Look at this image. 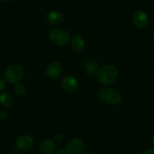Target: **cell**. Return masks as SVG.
Listing matches in <instances>:
<instances>
[{
    "mask_svg": "<svg viewBox=\"0 0 154 154\" xmlns=\"http://www.w3.org/2000/svg\"><path fill=\"white\" fill-rule=\"evenodd\" d=\"M97 79L103 85H110L113 83L118 77V69L114 65H104L99 68L96 74Z\"/></svg>",
    "mask_w": 154,
    "mask_h": 154,
    "instance_id": "1",
    "label": "cell"
},
{
    "mask_svg": "<svg viewBox=\"0 0 154 154\" xmlns=\"http://www.w3.org/2000/svg\"><path fill=\"white\" fill-rule=\"evenodd\" d=\"M24 74L23 68L19 64H11L4 71V78L5 82L11 85L20 82Z\"/></svg>",
    "mask_w": 154,
    "mask_h": 154,
    "instance_id": "2",
    "label": "cell"
},
{
    "mask_svg": "<svg viewBox=\"0 0 154 154\" xmlns=\"http://www.w3.org/2000/svg\"><path fill=\"white\" fill-rule=\"evenodd\" d=\"M99 98L107 104H118L122 101V94L117 90L111 88H103L99 91Z\"/></svg>",
    "mask_w": 154,
    "mask_h": 154,
    "instance_id": "3",
    "label": "cell"
},
{
    "mask_svg": "<svg viewBox=\"0 0 154 154\" xmlns=\"http://www.w3.org/2000/svg\"><path fill=\"white\" fill-rule=\"evenodd\" d=\"M50 41L57 46H65L70 41L69 32L61 28H54L48 33Z\"/></svg>",
    "mask_w": 154,
    "mask_h": 154,
    "instance_id": "4",
    "label": "cell"
},
{
    "mask_svg": "<svg viewBox=\"0 0 154 154\" xmlns=\"http://www.w3.org/2000/svg\"><path fill=\"white\" fill-rule=\"evenodd\" d=\"M63 72V66L61 63L56 60L51 61L46 67V74L50 79H57Z\"/></svg>",
    "mask_w": 154,
    "mask_h": 154,
    "instance_id": "5",
    "label": "cell"
},
{
    "mask_svg": "<svg viewBox=\"0 0 154 154\" xmlns=\"http://www.w3.org/2000/svg\"><path fill=\"white\" fill-rule=\"evenodd\" d=\"M85 148V143L80 138H74L68 142L66 149L67 154H79Z\"/></svg>",
    "mask_w": 154,
    "mask_h": 154,
    "instance_id": "6",
    "label": "cell"
},
{
    "mask_svg": "<svg viewBox=\"0 0 154 154\" xmlns=\"http://www.w3.org/2000/svg\"><path fill=\"white\" fill-rule=\"evenodd\" d=\"M34 140L31 136L27 134L20 135L16 139L15 146L17 149L20 151H27L30 149L33 146Z\"/></svg>",
    "mask_w": 154,
    "mask_h": 154,
    "instance_id": "7",
    "label": "cell"
},
{
    "mask_svg": "<svg viewBox=\"0 0 154 154\" xmlns=\"http://www.w3.org/2000/svg\"><path fill=\"white\" fill-rule=\"evenodd\" d=\"M133 23L134 26L139 29H143L148 23V16L145 11L142 10H138L135 11L132 17Z\"/></svg>",
    "mask_w": 154,
    "mask_h": 154,
    "instance_id": "8",
    "label": "cell"
},
{
    "mask_svg": "<svg viewBox=\"0 0 154 154\" xmlns=\"http://www.w3.org/2000/svg\"><path fill=\"white\" fill-rule=\"evenodd\" d=\"M61 86L68 92H72L78 88V81L72 75H66L61 81Z\"/></svg>",
    "mask_w": 154,
    "mask_h": 154,
    "instance_id": "9",
    "label": "cell"
},
{
    "mask_svg": "<svg viewBox=\"0 0 154 154\" xmlns=\"http://www.w3.org/2000/svg\"><path fill=\"white\" fill-rule=\"evenodd\" d=\"M38 147L42 154H52L57 149V143L52 139H45L41 142Z\"/></svg>",
    "mask_w": 154,
    "mask_h": 154,
    "instance_id": "10",
    "label": "cell"
},
{
    "mask_svg": "<svg viewBox=\"0 0 154 154\" xmlns=\"http://www.w3.org/2000/svg\"><path fill=\"white\" fill-rule=\"evenodd\" d=\"M84 69L87 75L90 77H94L99 69L98 63L93 58L86 59L84 62Z\"/></svg>",
    "mask_w": 154,
    "mask_h": 154,
    "instance_id": "11",
    "label": "cell"
},
{
    "mask_svg": "<svg viewBox=\"0 0 154 154\" xmlns=\"http://www.w3.org/2000/svg\"><path fill=\"white\" fill-rule=\"evenodd\" d=\"M85 39L81 35H75L71 40V47L75 52L79 53L85 48Z\"/></svg>",
    "mask_w": 154,
    "mask_h": 154,
    "instance_id": "12",
    "label": "cell"
},
{
    "mask_svg": "<svg viewBox=\"0 0 154 154\" xmlns=\"http://www.w3.org/2000/svg\"><path fill=\"white\" fill-rule=\"evenodd\" d=\"M47 20L51 24H60L63 20V15L61 12L56 10L49 11L46 15Z\"/></svg>",
    "mask_w": 154,
    "mask_h": 154,
    "instance_id": "13",
    "label": "cell"
},
{
    "mask_svg": "<svg viewBox=\"0 0 154 154\" xmlns=\"http://www.w3.org/2000/svg\"><path fill=\"white\" fill-rule=\"evenodd\" d=\"M14 103V98L10 94L2 92L0 94V104L5 107H11Z\"/></svg>",
    "mask_w": 154,
    "mask_h": 154,
    "instance_id": "14",
    "label": "cell"
},
{
    "mask_svg": "<svg viewBox=\"0 0 154 154\" xmlns=\"http://www.w3.org/2000/svg\"><path fill=\"white\" fill-rule=\"evenodd\" d=\"M14 91L17 95L23 96L26 94V87L23 84L18 82V83L14 85Z\"/></svg>",
    "mask_w": 154,
    "mask_h": 154,
    "instance_id": "15",
    "label": "cell"
},
{
    "mask_svg": "<svg viewBox=\"0 0 154 154\" xmlns=\"http://www.w3.org/2000/svg\"><path fill=\"white\" fill-rule=\"evenodd\" d=\"M63 135L62 133H57L54 136V140L56 143H60V142L63 141Z\"/></svg>",
    "mask_w": 154,
    "mask_h": 154,
    "instance_id": "16",
    "label": "cell"
},
{
    "mask_svg": "<svg viewBox=\"0 0 154 154\" xmlns=\"http://www.w3.org/2000/svg\"><path fill=\"white\" fill-rule=\"evenodd\" d=\"M5 88V80L0 75V92H2Z\"/></svg>",
    "mask_w": 154,
    "mask_h": 154,
    "instance_id": "17",
    "label": "cell"
},
{
    "mask_svg": "<svg viewBox=\"0 0 154 154\" xmlns=\"http://www.w3.org/2000/svg\"><path fill=\"white\" fill-rule=\"evenodd\" d=\"M8 117V114L5 111H0V119L2 120H5Z\"/></svg>",
    "mask_w": 154,
    "mask_h": 154,
    "instance_id": "18",
    "label": "cell"
},
{
    "mask_svg": "<svg viewBox=\"0 0 154 154\" xmlns=\"http://www.w3.org/2000/svg\"><path fill=\"white\" fill-rule=\"evenodd\" d=\"M55 154H67V152H66L65 148H59V149H56Z\"/></svg>",
    "mask_w": 154,
    "mask_h": 154,
    "instance_id": "19",
    "label": "cell"
},
{
    "mask_svg": "<svg viewBox=\"0 0 154 154\" xmlns=\"http://www.w3.org/2000/svg\"><path fill=\"white\" fill-rule=\"evenodd\" d=\"M141 154H154V148H149V149H145Z\"/></svg>",
    "mask_w": 154,
    "mask_h": 154,
    "instance_id": "20",
    "label": "cell"
},
{
    "mask_svg": "<svg viewBox=\"0 0 154 154\" xmlns=\"http://www.w3.org/2000/svg\"><path fill=\"white\" fill-rule=\"evenodd\" d=\"M151 142H152V144L153 145V146H154V134H153V135L152 136V138H151Z\"/></svg>",
    "mask_w": 154,
    "mask_h": 154,
    "instance_id": "21",
    "label": "cell"
},
{
    "mask_svg": "<svg viewBox=\"0 0 154 154\" xmlns=\"http://www.w3.org/2000/svg\"><path fill=\"white\" fill-rule=\"evenodd\" d=\"M0 1H2V2H11L12 0H0Z\"/></svg>",
    "mask_w": 154,
    "mask_h": 154,
    "instance_id": "22",
    "label": "cell"
},
{
    "mask_svg": "<svg viewBox=\"0 0 154 154\" xmlns=\"http://www.w3.org/2000/svg\"><path fill=\"white\" fill-rule=\"evenodd\" d=\"M81 154H91V152H82Z\"/></svg>",
    "mask_w": 154,
    "mask_h": 154,
    "instance_id": "23",
    "label": "cell"
},
{
    "mask_svg": "<svg viewBox=\"0 0 154 154\" xmlns=\"http://www.w3.org/2000/svg\"><path fill=\"white\" fill-rule=\"evenodd\" d=\"M152 41H153V43H154V34L153 35H152Z\"/></svg>",
    "mask_w": 154,
    "mask_h": 154,
    "instance_id": "24",
    "label": "cell"
}]
</instances>
